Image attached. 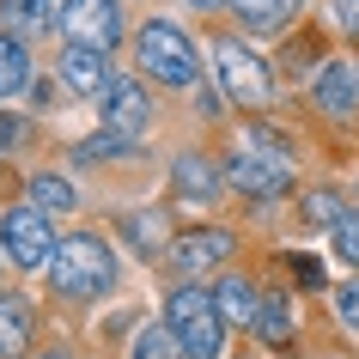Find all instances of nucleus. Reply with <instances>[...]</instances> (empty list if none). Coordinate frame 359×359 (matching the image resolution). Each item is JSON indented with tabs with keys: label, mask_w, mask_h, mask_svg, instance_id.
<instances>
[{
	"label": "nucleus",
	"mask_w": 359,
	"mask_h": 359,
	"mask_svg": "<svg viewBox=\"0 0 359 359\" xmlns=\"http://www.w3.org/2000/svg\"><path fill=\"white\" fill-rule=\"evenodd\" d=\"M116 280V250L104 238H61L55 256H49V286H55L61 299H97V292H110Z\"/></svg>",
	"instance_id": "nucleus-1"
},
{
	"label": "nucleus",
	"mask_w": 359,
	"mask_h": 359,
	"mask_svg": "<svg viewBox=\"0 0 359 359\" xmlns=\"http://www.w3.org/2000/svg\"><path fill=\"white\" fill-rule=\"evenodd\" d=\"M165 329H170V341L183 347V359H219L226 353V317H219L213 292H201V286H177V292H170Z\"/></svg>",
	"instance_id": "nucleus-2"
},
{
	"label": "nucleus",
	"mask_w": 359,
	"mask_h": 359,
	"mask_svg": "<svg viewBox=\"0 0 359 359\" xmlns=\"http://www.w3.org/2000/svg\"><path fill=\"white\" fill-rule=\"evenodd\" d=\"M226 177H231V189H238V195L274 201V195L292 189V158H286V147H280L268 128H256L244 147L226 158Z\"/></svg>",
	"instance_id": "nucleus-3"
},
{
	"label": "nucleus",
	"mask_w": 359,
	"mask_h": 359,
	"mask_svg": "<svg viewBox=\"0 0 359 359\" xmlns=\"http://www.w3.org/2000/svg\"><path fill=\"white\" fill-rule=\"evenodd\" d=\"M134 55L147 67L152 79H165V86H195L201 74V55H195V43L177 31L170 19H147L140 25V37H134Z\"/></svg>",
	"instance_id": "nucleus-4"
},
{
	"label": "nucleus",
	"mask_w": 359,
	"mask_h": 359,
	"mask_svg": "<svg viewBox=\"0 0 359 359\" xmlns=\"http://www.w3.org/2000/svg\"><path fill=\"white\" fill-rule=\"evenodd\" d=\"M61 37H67V49H116L122 43V0H61Z\"/></svg>",
	"instance_id": "nucleus-5"
},
{
	"label": "nucleus",
	"mask_w": 359,
	"mask_h": 359,
	"mask_svg": "<svg viewBox=\"0 0 359 359\" xmlns=\"http://www.w3.org/2000/svg\"><path fill=\"white\" fill-rule=\"evenodd\" d=\"M213 67H219V86H226V97H238V104H250V110H262L268 97H274L268 61H256L238 37H219V43H213Z\"/></svg>",
	"instance_id": "nucleus-6"
},
{
	"label": "nucleus",
	"mask_w": 359,
	"mask_h": 359,
	"mask_svg": "<svg viewBox=\"0 0 359 359\" xmlns=\"http://www.w3.org/2000/svg\"><path fill=\"white\" fill-rule=\"evenodd\" d=\"M0 250L19 268H49L55 256V219L37 208H6L0 213Z\"/></svg>",
	"instance_id": "nucleus-7"
},
{
	"label": "nucleus",
	"mask_w": 359,
	"mask_h": 359,
	"mask_svg": "<svg viewBox=\"0 0 359 359\" xmlns=\"http://www.w3.org/2000/svg\"><path fill=\"white\" fill-rule=\"evenodd\" d=\"M97 104H104V134H110V140H122V147H134V140L152 128V97H147V86H140V79H122V74H116L110 92L97 97Z\"/></svg>",
	"instance_id": "nucleus-8"
},
{
	"label": "nucleus",
	"mask_w": 359,
	"mask_h": 359,
	"mask_svg": "<svg viewBox=\"0 0 359 359\" xmlns=\"http://www.w3.org/2000/svg\"><path fill=\"white\" fill-rule=\"evenodd\" d=\"M231 256V231H183L177 244H170V268L177 274H208Z\"/></svg>",
	"instance_id": "nucleus-9"
},
{
	"label": "nucleus",
	"mask_w": 359,
	"mask_h": 359,
	"mask_svg": "<svg viewBox=\"0 0 359 359\" xmlns=\"http://www.w3.org/2000/svg\"><path fill=\"white\" fill-rule=\"evenodd\" d=\"M311 92H317V104L335 116V122H347V116L359 110V67L329 61V67H317V86H311Z\"/></svg>",
	"instance_id": "nucleus-10"
},
{
	"label": "nucleus",
	"mask_w": 359,
	"mask_h": 359,
	"mask_svg": "<svg viewBox=\"0 0 359 359\" xmlns=\"http://www.w3.org/2000/svg\"><path fill=\"white\" fill-rule=\"evenodd\" d=\"M61 79H67V92H74V97H104L116 74L104 67L97 49H67V55H61Z\"/></svg>",
	"instance_id": "nucleus-11"
},
{
	"label": "nucleus",
	"mask_w": 359,
	"mask_h": 359,
	"mask_svg": "<svg viewBox=\"0 0 359 359\" xmlns=\"http://www.w3.org/2000/svg\"><path fill=\"white\" fill-rule=\"evenodd\" d=\"M0 25H6V37H43V31H55V0H0Z\"/></svg>",
	"instance_id": "nucleus-12"
},
{
	"label": "nucleus",
	"mask_w": 359,
	"mask_h": 359,
	"mask_svg": "<svg viewBox=\"0 0 359 359\" xmlns=\"http://www.w3.org/2000/svg\"><path fill=\"white\" fill-rule=\"evenodd\" d=\"M213 304H219L226 329H231V323H238V329H250V323H256V311H262V292H256L244 274H226V280L213 286Z\"/></svg>",
	"instance_id": "nucleus-13"
},
{
	"label": "nucleus",
	"mask_w": 359,
	"mask_h": 359,
	"mask_svg": "<svg viewBox=\"0 0 359 359\" xmlns=\"http://www.w3.org/2000/svg\"><path fill=\"white\" fill-rule=\"evenodd\" d=\"M31 304L25 299H0V359H19L31 347Z\"/></svg>",
	"instance_id": "nucleus-14"
},
{
	"label": "nucleus",
	"mask_w": 359,
	"mask_h": 359,
	"mask_svg": "<svg viewBox=\"0 0 359 359\" xmlns=\"http://www.w3.org/2000/svg\"><path fill=\"white\" fill-rule=\"evenodd\" d=\"M231 6H238V19L250 31H286L292 13H299V0H231Z\"/></svg>",
	"instance_id": "nucleus-15"
},
{
	"label": "nucleus",
	"mask_w": 359,
	"mask_h": 359,
	"mask_svg": "<svg viewBox=\"0 0 359 359\" xmlns=\"http://www.w3.org/2000/svg\"><path fill=\"white\" fill-rule=\"evenodd\" d=\"M25 86H31V55H25L19 37L0 31V97H19Z\"/></svg>",
	"instance_id": "nucleus-16"
},
{
	"label": "nucleus",
	"mask_w": 359,
	"mask_h": 359,
	"mask_svg": "<svg viewBox=\"0 0 359 359\" xmlns=\"http://www.w3.org/2000/svg\"><path fill=\"white\" fill-rule=\"evenodd\" d=\"M74 183H67V177H55V170H43V177H31V208L37 213H49V219H55V213H74Z\"/></svg>",
	"instance_id": "nucleus-17"
},
{
	"label": "nucleus",
	"mask_w": 359,
	"mask_h": 359,
	"mask_svg": "<svg viewBox=\"0 0 359 359\" xmlns=\"http://www.w3.org/2000/svg\"><path fill=\"white\" fill-rule=\"evenodd\" d=\"M177 189L213 201V195H219V170H213L208 158H177Z\"/></svg>",
	"instance_id": "nucleus-18"
},
{
	"label": "nucleus",
	"mask_w": 359,
	"mask_h": 359,
	"mask_svg": "<svg viewBox=\"0 0 359 359\" xmlns=\"http://www.w3.org/2000/svg\"><path fill=\"white\" fill-rule=\"evenodd\" d=\"M128 359H183V347L170 341V329H165V323H147V329L134 335Z\"/></svg>",
	"instance_id": "nucleus-19"
},
{
	"label": "nucleus",
	"mask_w": 359,
	"mask_h": 359,
	"mask_svg": "<svg viewBox=\"0 0 359 359\" xmlns=\"http://www.w3.org/2000/svg\"><path fill=\"white\" fill-rule=\"evenodd\" d=\"M256 335L274 341V347L292 341V311H286V299H262V311H256Z\"/></svg>",
	"instance_id": "nucleus-20"
},
{
	"label": "nucleus",
	"mask_w": 359,
	"mask_h": 359,
	"mask_svg": "<svg viewBox=\"0 0 359 359\" xmlns=\"http://www.w3.org/2000/svg\"><path fill=\"white\" fill-rule=\"evenodd\" d=\"M299 213H304V226H329V231H335L347 208H341L335 195H304V208H299Z\"/></svg>",
	"instance_id": "nucleus-21"
},
{
	"label": "nucleus",
	"mask_w": 359,
	"mask_h": 359,
	"mask_svg": "<svg viewBox=\"0 0 359 359\" xmlns=\"http://www.w3.org/2000/svg\"><path fill=\"white\" fill-rule=\"evenodd\" d=\"M122 231H128V244L140 250V256H152V250H158V219H147V213H128V219H122Z\"/></svg>",
	"instance_id": "nucleus-22"
},
{
	"label": "nucleus",
	"mask_w": 359,
	"mask_h": 359,
	"mask_svg": "<svg viewBox=\"0 0 359 359\" xmlns=\"http://www.w3.org/2000/svg\"><path fill=\"white\" fill-rule=\"evenodd\" d=\"M335 256L359 268V213H353V208L341 213V226H335Z\"/></svg>",
	"instance_id": "nucleus-23"
},
{
	"label": "nucleus",
	"mask_w": 359,
	"mask_h": 359,
	"mask_svg": "<svg viewBox=\"0 0 359 359\" xmlns=\"http://www.w3.org/2000/svg\"><path fill=\"white\" fill-rule=\"evenodd\" d=\"M335 317H341V323H353V329H359V280L335 286Z\"/></svg>",
	"instance_id": "nucleus-24"
},
{
	"label": "nucleus",
	"mask_w": 359,
	"mask_h": 359,
	"mask_svg": "<svg viewBox=\"0 0 359 359\" xmlns=\"http://www.w3.org/2000/svg\"><path fill=\"white\" fill-rule=\"evenodd\" d=\"M335 6V25L347 31V37H359V0H329Z\"/></svg>",
	"instance_id": "nucleus-25"
},
{
	"label": "nucleus",
	"mask_w": 359,
	"mask_h": 359,
	"mask_svg": "<svg viewBox=\"0 0 359 359\" xmlns=\"http://www.w3.org/2000/svg\"><path fill=\"white\" fill-rule=\"evenodd\" d=\"M19 140H25V122H19V116H6V110H0V152H13Z\"/></svg>",
	"instance_id": "nucleus-26"
},
{
	"label": "nucleus",
	"mask_w": 359,
	"mask_h": 359,
	"mask_svg": "<svg viewBox=\"0 0 359 359\" xmlns=\"http://www.w3.org/2000/svg\"><path fill=\"white\" fill-rule=\"evenodd\" d=\"M189 6H201V13H219V6H226V0H189Z\"/></svg>",
	"instance_id": "nucleus-27"
},
{
	"label": "nucleus",
	"mask_w": 359,
	"mask_h": 359,
	"mask_svg": "<svg viewBox=\"0 0 359 359\" xmlns=\"http://www.w3.org/2000/svg\"><path fill=\"white\" fill-rule=\"evenodd\" d=\"M43 359H67V353H43Z\"/></svg>",
	"instance_id": "nucleus-28"
}]
</instances>
